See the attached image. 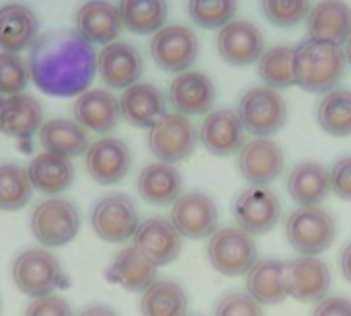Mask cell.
Segmentation results:
<instances>
[{
	"instance_id": "obj_1",
	"label": "cell",
	"mask_w": 351,
	"mask_h": 316,
	"mask_svg": "<svg viewBox=\"0 0 351 316\" xmlns=\"http://www.w3.org/2000/svg\"><path fill=\"white\" fill-rule=\"evenodd\" d=\"M29 78L49 97H78L97 74L95 47L72 29L39 35L29 47Z\"/></svg>"
},
{
	"instance_id": "obj_2",
	"label": "cell",
	"mask_w": 351,
	"mask_h": 316,
	"mask_svg": "<svg viewBox=\"0 0 351 316\" xmlns=\"http://www.w3.org/2000/svg\"><path fill=\"white\" fill-rule=\"evenodd\" d=\"M346 51L337 43L304 39L294 45V78L308 93H329L337 88L346 72Z\"/></svg>"
},
{
	"instance_id": "obj_3",
	"label": "cell",
	"mask_w": 351,
	"mask_h": 316,
	"mask_svg": "<svg viewBox=\"0 0 351 316\" xmlns=\"http://www.w3.org/2000/svg\"><path fill=\"white\" fill-rule=\"evenodd\" d=\"M335 236L337 222L321 206L298 208L286 220V239L302 257H317L325 253L335 243Z\"/></svg>"
},
{
	"instance_id": "obj_4",
	"label": "cell",
	"mask_w": 351,
	"mask_h": 316,
	"mask_svg": "<svg viewBox=\"0 0 351 316\" xmlns=\"http://www.w3.org/2000/svg\"><path fill=\"white\" fill-rule=\"evenodd\" d=\"M237 115L243 121L245 132L253 134L255 138H271L286 125L288 105L280 90L255 86L241 97Z\"/></svg>"
},
{
	"instance_id": "obj_5",
	"label": "cell",
	"mask_w": 351,
	"mask_h": 316,
	"mask_svg": "<svg viewBox=\"0 0 351 316\" xmlns=\"http://www.w3.org/2000/svg\"><path fill=\"white\" fill-rule=\"evenodd\" d=\"M14 286L31 298H41L66 286L64 269L56 255L45 249H27L12 263Z\"/></svg>"
},
{
	"instance_id": "obj_6",
	"label": "cell",
	"mask_w": 351,
	"mask_h": 316,
	"mask_svg": "<svg viewBox=\"0 0 351 316\" xmlns=\"http://www.w3.org/2000/svg\"><path fill=\"white\" fill-rule=\"evenodd\" d=\"M208 259L210 265L226 278L247 276L257 263V243L239 226L220 228L208 241Z\"/></svg>"
},
{
	"instance_id": "obj_7",
	"label": "cell",
	"mask_w": 351,
	"mask_h": 316,
	"mask_svg": "<svg viewBox=\"0 0 351 316\" xmlns=\"http://www.w3.org/2000/svg\"><path fill=\"white\" fill-rule=\"evenodd\" d=\"M80 230V214L68 199H43L31 214V232L47 249H58L76 239Z\"/></svg>"
},
{
	"instance_id": "obj_8",
	"label": "cell",
	"mask_w": 351,
	"mask_h": 316,
	"mask_svg": "<svg viewBox=\"0 0 351 316\" xmlns=\"http://www.w3.org/2000/svg\"><path fill=\"white\" fill-rule=\"evenodd\" d=\"M197 146V132L189 117L181 113H165L148 130V148L158 162L175 165L193 154Z\"/></svg>"
},
{
	"instance_id": "obj_9",
	"label": "cell",
	"mask_w": 351,
	"mask_h": 316,
	"mask_svg": "<svg viewBox=\"0 0 351 316\" xmlns=\"http://www.w3.org/2000/svg\"><path fill=\"white\" fill-rule=\"evenodd\" d=\"M140 224L136 204L125 193H109L99 199L90 214V226L95 234L105 243L132 241Z\"/></svg>"
},
{
	"instance_id": "obj_10",
	"label": "cell",
	"mask_w": 351,
	"mask_h": 316,
	"mask_svg": "<svg viewBox=\"0 0 351 316\" xmlns=\"http://www.w3.org/2000/svg\"><path fill=\"white\" fill-rule=\"evenodd\" d=\"M150 53L165 72H187L199 56V39L185 25H165L150 41Z\"/></svg>"
},
{
	"instance_id": "obj_11",
	"label": "cell",
	"mask_w": 351,
	"mask_h": 316,
	"mask_svg": "<svg viewBox=\"0 0 351 316\" xmlns=\"http://www.w3.org/2000/svg\"><path fill=\"white\" fill-rule=\"evenodd\" d=\"M171 222L183 239H210L218 226L216 202L202 191L181 193V197L171 208Z\"/></svg>"
},
{
	"instance_id": "obj_12",
	"label": "cell",
	"mask_w": 351,
	"mask_h": 316,
	"mask_svg": "<svg viewBox=\"0 0 351 316\" xmlns=\"http://www.w3.org/2000/svg\"><path fill=\"white\" fill-rule=\"evenodd\" d=\"M286 167L280 144L271 138H253L239 150V171L251 187L271 185Z\"/></svg>"
},
{
	"instance_id": "obj_13",
	"label": "cell",
	"mask_w": 351,
	"mask_h": 316,
	"mask_svg": "<svg viewBox=\"0 0 351 316\" xmlns=\"http://www.w3.org/2000/svg\"><path fill=\"white\" fill-rule=\"evenodd\" d=\"M234 220L251 236L265 234L280 222L282 204L267 187H249L234 199Z\"/></svg>"
},
{
	"instance_id": "obj_14",
	"label": "cell",
	"mask_w": 351,
	"mask_h": 316,
	"mask_svg": "<svg viewBox=\"0 0 351 316\" xmlns=\"http://www.w3.org/2000/svg\"><path fill=\"white\" fill-rule=\"evenodd\" d=\"M132 150L130 146L119 140L105 136L93 142L84 156V167L90 179L99 185H115L125 179L132 169Z\"/></svg>"
},
{
	"instance_id": "obj_15",
	"label": "cell",
	"mask_w": 351,
	"mask_h": 316,
	"mask_svg": "<svg viewBox=\"0 0 351 316\" xmlns=\"http://www.w3.org/2000/svg\"><path fill=\"white\" fill-rule=\"evenodd\" d=\"M216 47L220 58L230 66H251L255 64L263 49L265 37L257 25L251 21H230L226 23L216 37Z\"/></svg>"
},
{
	"instance_id": "obj_16",
	"label": "cell",
	"mask_w": 351,
	"mask_h": 316,
	"mask_svg": "<svg viewBox=\"0 0 351 316\" xmlns=\"http://www.w3.org/2000/svg\"><path fill=\"white\" fill-rule=\"evenodd\" d=\"M132 241L134 247L142 255H146L156 267L173 263L183 249V236L177 232L173 222L165 218L142 220Z\"/></svg>"
},
{
	"instance_id": "obj_17",
	"label": "cell",
	"mask_w": 351,
	"mask_h": 316,
	"mask_svg": "<svg viewBox=\"0 0 351 316\" xmlns=\"http://www.w3.org/2000/svg\"><path fill=\"white\" fill-rule=\"evenodd\" d=\"M331 288V271L319 257H298L286 263L288 296L300 302H321Z\"/></svg>"
},
{
	"instance_id": "obj_18",
	"label": "cell",
	"mask_w": 351,
	"mask_h": 316,
	"mask_svg": "<svg viewBox=\"0 0 351 316\" xmlns=\"http://www.w3.org/2000/svg\"><path fill=\"white\" fill-rule=\"evenodd\" d=\"M199 142L214 156L237 154L245 144V127L232 109H216L199 125Z\"/></svg>"
},
{
	"instance_id": "obj_19",
	"label": "cell",
	"mask_w": 351,
	"mask_h": 316,
	"mask_svg": "<svg viewBox=\"0 0 351 316\" xmlns=\"http://www.w3.org/2000/svg\"><path fill=\"white\" fill-rule=\"evenodd\" d=\"M169 101L177 113L189 115H204L210 113L216 101V86L212 78L204 72L187 70L177 74L169 88Z\"/></svg>"
},
{
	"instance_id": "obj_20",
	"label": "cell",
	"mask_w": 351,
	"mask_h": 316,
	"mask_svg": "<svg viewBox=\"0 0 351 316\" xmlns=\"http://www.w3.org/2000/svg\"><path fill=\"white\" fill-rule=\"evenodd\" d=\"M97 70L109 88L125 90L142 76V56L134 45L125 41H113L97 56Z\"/></svg>"
},
{
	"instance_id": "obj_21",
	"label": "cell",
	"mask_w": 351,
	"mask_h": 316,
	"mask_svg": "<svg viewBox=\"0 0 351 316\" xmlns=\"http://www.w3.org/2000/svg\"><path fill=\"white\" fill-rule=\"evenodd\" d=\"M72 113L78 125L97 134H107L115 130L121 117L119 99H115V95L105 88H90L78 95Z\"/></svg>"
},
{
	"instance_id": "obj_22",
	"label": "cell",
	"mask_w": 351,
	"mask_h": 316,
	"mask_svg": "<svg viewBox=\"0 0 351 316\" xmlns=\"http://www.w3.org/2000/svg\"><path fill=\"white\" fill-rule=\"evenodd\" d=\"M308 37L329 41V43H346L351 35V6L346 0H321L311 6L306 16Z\"/></svg>"
},
{
	"instance_id": "obj_23",
	"label": "cell",
	"mask_w": 351,
	"mask_h": 316,
	"mask_svg": "<svg viewBox=\"0 0 351 316\" xmlns=\"http://www.w3.org/2000/svg\"><path fill=\"white\" fill-rule=\"evenodd\" d=\"M121 16L115 4L107 0H88L76 10V31L93 45H109L121 33Z\"/></svg>"
},
{
	"instance_id": "obj_24",
	"label": "cell",
	"mask_w": 351,
	"mask_h": 316,
	"mask_svg": "<svg viewBox=\"0 0 351 316\" xmlns=\"http://www.w3.org/2000/svg\"><path fill=\"white\" fill-rule=\"evenodd\" d=\"M156 269L158 267L132 245L113 257L105 278L128 292H144L156 282Z\"/></svg>"
},
{
	"instance_id": "obj_25",
	"label": "cell",
	"mask_w": 351,
	"mask_h": 316,
	"mask_svg": "<svg viewBox=\"0 0 351 316\" xmlns=\"http://www.w3.org/2000/svg\"><path fill=\"white\" fill-rule=\"evenodd\" d=\"M119 111L128 123L150 130L167 113V105L162 93L154 84L136 82L123 90L119 99Z\"/></svg>"
},
{
	"instance_id": "obj_26",
	"label": "cell",
	"mask_w": 351,
	"mask_h": 316,
	"mask_svg": "<svg viewBox=\"0 0 351 316\" xmlns=\"http://www.w3.org/2000/svg\"><path fill=\"white\" fill-rule=\"evenodd\" d=\"M138 193L150 206H173L183 193V177L175 165L152 162L138 175Z\"/></svg>"
},
{
	"instance_id": "obj_27",
	"label": "cell",
	"mask_w": 351,
	"mask_h": 316,
	"mask_svg": "<svg viewBox=\"0 0 351 316\" xmlns=\"http://www.w3.org/2000/svg\"><path fill=\"white\" fill-rule=\"evenodd\" d=\"M39 23L35 12L19 2L0 6V49L19 53L37 39Z\"/></svg>"
},
{
	"instance_id": "obj_28",
	"label": "cell",
	"mask_w": 351,
	"mask_h": 316,
	"mask_svg": "<svg viewBox=\"0 0 351 316\" xmlns=\"http://www.w3.org/2000/svg\"><path fill=\"white\" fill-rule=\"evenodd\" d=\"M286 187H288L290 197L300 208L321 206L331 191L329 171L321 162H315V160L300 162L290 171Z\"/></svg>"
},
{
	"instance_id": "obj_29",
	"label": "cell",
	"mask_w": 351,
	"mask_h": 316,
	"mask_svg": "<svg viewBox=\"0 0 351 316\" xmlns=\"http://www.w3.org/2000/svg\"><path fill=\"white\" fill-rule=\"evenodd\" d=\"M43 123V109L39 101L31 95L19 93L4 99L0 115V132L16 138L29 140Z\"/></svg>"
},
{
	"instance_id": "obj_30",
	"label": "cell",
	"mask_w": 351,
	"mask_h": 316,
	"mask_svg": "<svg viewBox=\"0 0 351 316\" xmlns=\"http://www.w3.org/2000/svg\"><path fill=\"white\" fill-rule=\"evenodd\" d=\"M247 294L261 306H276L288 298L286 290V263L280 259L257 261L247 271Z\"/></svg>"
},
{
	"instance_id": "obj_31",
	"label": "cell",
	"mask_w": 351,
	"mask_h": 316,
	"mask_svg": "<svg viewBox=\"0 0 351 316\" xmlns=\"http://www.w3.org/2000/svg\"><path fill=\"white\" fill-rule=\"evenodd\" d=\"M27 175H29L33 189L45 195H58L72 185L74 167L70 158H64L51 152H41L31 158L27 167Z\"/></svg>"
},
{
	"instance_id": "obj_32",
	"label": "cell",
	"mask_w": 351,
	"mask_h": 316,
	"mask_svg": "<svg viewBox=\"0 0 351 316\" xmlns=\"http://www.w3.org/2000/svg\"><path fill=\"white\" fill-rule=\"evenodd\" d=\"M39 142L45 148V152L64 156V158H74L82 156L88 150V134L82 125L70 119H49L41 123L39 127Z\"/></svg>"
},
{
	"instance_id": "obj_33",
	"label": "cell",
	"mask_w": 351,
	"mask_h": 316,
	"mask_svg": "<svg viewBox=\"0 0 351 316\" xmlns=\"http://www.w3.org/2000/svg\"><path fill=\"white\" fill-rule=\"evenodd\" d=\"M189 298L181 284L171 280H156L142 292V316H187Z\"/></svg>"
},
{
	"instance_id": "obj_34",
	"label": "cell",
	"mask_w": 351,
	"mask_h": 316,
	"mask_svg": "<svg viewBox=\"0 0 351 316\" xmlns=\"http://www.w3.org/2000/svg\"><path fill=\"white\" fill-rule=\"evenodd\" d=\"M117 10L121 16V25L128 31L136 35H146L156 33L165 27L169 4L167 0H119Z\"/></svg>"
},
{
	"instance_id": "obj_35",
	"label": "cell",
	"mask_w": 351,
	"mask_h": 316,
	"mask_svg": "<svg viewBox=\"0 0 351 316\" xmlns=\"http://www.w3.org/2000/svg\"><path fill=\"white\" fill-rule=\"evenodd\" d=\"M317 121L323 132L335 138L351 136V90L333 88L317 105Z\"/></svg>"
},
{
	"instance_id": "obj_36",
	"label": "cell",
	"mask_w": 351,
	"mask_h": 316,
	"mask_svg": "<svg viewBox=\"0 0 351 316\" xmlns=\"http://www.w3.org/2000/svg\"><path fill=\"white\" fill-rule=\"evenodd\" d=\"M257 72L265 86L274 90L294 86V45L265 47L261 58L257 60Z\"/></svg>"
},
{
	"instance_id": "obj_37",
	"label": "cell",
	"mask_w": 351,
	"mask_h": 316,
	"mask_svg": "<svg viewBox=\"0 0 351 316\" xmlns=\"http://www.w3.org/2000/svg\"><path fill=\"white\" fill-rule=\"evenodd\" d=\"M33 195V187L27 175V169L4 162L0 165V210L16 212L23 210Z\"/></svg>"
},
{
	"instance_id": "obj_38",
	"label": "cell",
	"mask_w": 351,
	"mask_h": 316,
	"mask_svg": "<svg viewBox=\"0 0 351 316\" xmlns=\"http://www.w3.org/2000/svg\"><path fill=\"white\" fill-rule=\"evenodd\" d=\"M187 12L197 27L222 29L237 14V0H187Z\"/></svg>"
},
{
	"instance_id": "obj_39",
	"label": "cell",
	"mask_w": 351,
	"mask_h": 316,
	"mask_svg": "<svg viewBox=\"0 0 351 316\" xmlns=\"http://www.w3.org/2000/svg\"><path fill=\"white\" fill-rule=\"evenodd\" d=\"M311 0H261L263 16L276 27H294L308 16Z\"/></svg>"
},
{
	"instance_id": "obj_40",
	"label": "cell",
	"mask_w": 351,
	"mask_h": 316,
	"mask_svg": "<svg viewBox=\"0 0 351 316\" xmlns=\"http://www.w3.org/2000/svg\"><path fill=\"white\" fill-rule=\"evenodd\" d=\"M29 80L27 62L19 53L0 51V95H19Z\"/></svg>"
},
{
	"instance_id": "obj_41",
	"label": "cell",
	"mask_w": 351,
	"mask_h": 316,
	"mask_svg": "<svg viewBox=\"0 0 351 316\" xmlns=\"http://www.w3.org/2000/svg\"><path fill=\"white\" fill-rule=\"evenodd\" d=\"M214 316H265L263 306L247 292L224 294L214 308Z\"/></svg>"
},
{
	"instance_id": "obj_42",
	"label": "cell",
	"mask_w": 351,
	"mask_h": 316,
	"mask_svg": "<svg viewBox=\"0 0 351 316\" xmlns=\"http://www.w3.org/2000/svg\"><path fill=\"white\" fill-rule=\"evenodd\" d=\"M331 191L339 197L351 202V156H341L333 162L329 171Z\"/></svg>"
},
{
	"instance_id": "obj_43",
	"label": "cell",
	"mask_w": 351,
	"mask_h": 316,
	"mask_svg": "<svg viewBox=\"0 0 351 316\" xmlns=\"http://www.w3.org/2000/svg\"><path fill=\"white\" fill-rule=\"evenodd\" d=\"M25 316H74L70 304L56 296V294H47L41 298H33L31 304L27 306Z\"/></svg>"
},
{
	"instance_id": "obj_44",
	"label": "cell",
	"mask_w": 351,
	"mask_h": 316,
	"mask_svg": "<svg viewBox=\"0 0 351 316\" xmlns=\"http://www.w3.org/2000/svg\"><path fill=\"white\" fill-rule=\"evenodd\" d=\"M313 316H351V300L341 296H329L317 302Z\"/></svg>"
},
{
	"instance_id": "obj_45",
	"label": "cell",
	"mask_w": 351,
	"mask_h": 316,
	"mask_svg": "<svg viewBox=\"0 0 351 316\" xmlns=\"http://www.w3.org/2000/svg\"><path fill=\"white\" fill-rule=\"evenodd\" d=\"M78 316H119L111 306H105V304H93L88 308H84Z\"/></svg>"
},
{
	"instance_id": "obj_46",
	"label": "cell",
	"mask_w": 351,
	"mask_h": 316,
	"mask_svg": "<svg viewBox=\"0 0 351 316\" xmlns=\"http://www.w3.org/2000/svg\"><path fill=\"white\" fill-rule=\"evenodd\" d=\"M339 265H341V274H343V278H346V280L351 284V241L346 245V249L341 251Z\"/></svg>"
},
{
	"instance_id": "obj_47",
	"label": "cell",
	"mask_w": 351,
	"mask_h": 316,
	"mask_svg": "<svg viewBox=\"0 0 351 316\" xmlns=\"http://www.w3.org/2000/svg\"><path fill=\"white\" fill-rule=\"evenodd\" d=\"M343 51H346V60H348V64L351 66V35H350V39L346 41V49H343Z\"/></svg>"
},
{
	"instance_id": "obj_48",
	"label": "cell",
	"mask_w": 351,
	"mask_h": 316,
	"mask_svg": "<svg viewBox=\"0 0 351 316\" xmlns=\"http://www.w3.org/2000/svg\"><path fill=\"white\" fill-rule=\"evenodd\" d=\"M2 105H4V99H2V95H0V115H2Z\"/></svg>"
}]
</instances>
